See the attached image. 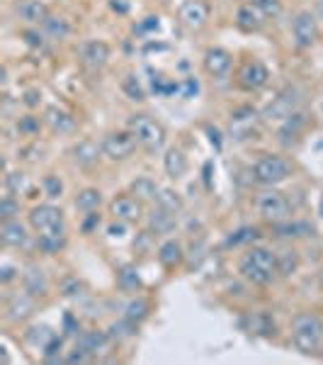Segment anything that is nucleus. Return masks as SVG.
I'll return each mask as SVG.
<instances>
[{"label": "nucleus", "instance_id": "aec40b11", "mask_svg": "<svg viewBox=\"0 0 323 365\" xmlns=\"http://www.w3.org/2000/svg\"><path fill=\"white\" fill-rule=\"evenodd\" d=\"M163 166H166V173L171 178H180L185 171H187V158H185V153L180 149H171L166 153V161H163Z\"/></svg>", "mask_w": 323, "mask_h": 365}, {"label": "nucleus", "instance_id": "1a4fd4ad", "mask_svg": "<svg viewBox=\"0 0 323 365\" xmlns=\"http://www.w3.org/2000/svg\"><path fill=\"white\" fill-rule=\"evenodd\" d=\"M110 210L124 224H134L144 217V205L139 198H131V195H117V198L110 203Z\"/></svg>", "mask_w": 323, "mask_h": 365}, {"label": "nucleus", "instance_id": "4be33fe9", "mask_svg": "<svg viewBox=\"0 0 323 365\" xmlns=\"http://www.w3.org/2000/svg\"><path fill=\"white\" fill-rule=\"evenodd\" d=\"M156 203H158V207L168 210V212H173V214L183 210V198H180L176 190H171V188H158Z\"/></svg>", "mask_w": 323, "mask_h": 365}, {"label": "nucleus", "instance_id": "4468645a", "mask_svg": "<svg viewBox=\"0 0 323 365\" xmlns=\"http://www.w3.org/2000/svg\"><path fill=\"white\" fill-rule=\"evenodd\" d=\"M265 15L253 3H246L236 10V25L243 32H261L265 27Z\"/></svg>", "mask_w": 323, "mask_h": 365}, {"label": "nucleus", "instance_id": "5701e85b", "mask_svg": "<svg viewBox=\"0 0 323 365\" xmlns=\"http://www.w3.org/2000/svg\"><path fill=\"white\" fill-rule=\"evenodd\" d=\"M296 268H299V253H296L294 248H284V251L277 253V273L279 275L289 278Z\"/></svg>", "mask_w": 323, "mask_h": 365}, {"label": "nucleus", "instance_id": "9b49d317", "mask_svg": "<svg viewBox=\"0 0 323 365\" xmlns=\"http://www.w3.org/2000/svg\"><path fill=\"white\" fill-rule=\"evenodd\" d=\"M234 68V56L221 46H214L204 54V71L214 78H226Z\"/></svg>", "mask_w": 323, "mask_h": 365}, {"label": "nucleus", "instance_id": "bb28decb", "mask_svg": "<svg viewBox=\"0 0 323 365\" xmlns=\"http://www.w3.org/2000/svg\"><path fill=\"white\" fill-rule=\"evenodd\" d=\"M44 30L49 32L54 39H63V37H68V32H71V25H68L66 18H56V15H49V18L44 20Z\"/></svg>", "mask_w": 323, "mask_h": 365}, {"label": "nucleus", "instance_id": "4c0bfd02", "mask_svg": "<svg viewBox=\"0 0 323 365\" xmlns=\"http://www.w3.org/2000/svg\"><path fill=\"white\" fill-rule=\"evenodd\" d=\"M258 234H261V231H258L256 226H243V229H238L236 234L229 239V246H238V243H248V241L258 239Z\"/></svg>", "mask_w": 323, "mask_h": 365}, {"label": "nucleus", "instance_id": "dca6fc26", "mask_svg": "<svg viewBox=\"0 0 323 365\" xmlns=\"http://www.w3.org/2000/svg\"><path fill=\"white\" fill-rule=\"evenodd\" d=\"M0 241L5 246H22L27 241V226L20 219H3V226H0Z\"/></svg>", "mask_w": 323, "mask_h": 365}, {"label": "nucleus", "instance_id": "c85d7f7f", "mask_svg": "<svg viewBox=\"0 0 323 365\" xmlns=\"http://www.w3.org/2000/svg\"><path fill=\"white\" fill-rule=\"evenodd\" d=\"M148 302L146 300H141V297H136V300H131L129 305H126V309H124V319H129V321H141V319H146L148 316Z\"/></svg>", "mask_w": 323, "mask_h": 365}, {"label": "nucleus", "instance_id": "ea45409f", "mask_svg": "<svg viewBox=\"0 0 323 365\" xmlns=\"http://www.w3.org/2000/svg\"><path fill=\"white\" fill-rule=\"evenodd\" d=\"M44 193H46V198H51V200H56V198H61V193H63V183L59 181L56 176H46L44 178Z\"/></svg>", "mask_w": 323, "mask_h": 365}, {"label": "nucleus", "instance_id": "7c9ffc66", "mask_svg": "<svg viewBox=\"0 0 323 365\" xmlns=\"http://www.w3.org/2000/svg\"><path fill=\"white\" fill-rule=\"evenodd\" d=\"M5 185H8V190L13 195H22L27 193L29 188V178L25 176V173H8V176H5Z\"/></svg>", "mask_w": 323, "mask_h": 365}, {"label": "nucleus", "instance_id": "58836bf2", "mask_svg": "<svg viewBox=\"0 0 323 365\" xmlns=\"http://www.w3.org/2000/svg\"><path fill=\"white\" fill-rule=\"evenodd\" d=\"M18 212H20V203L13 195H5L3 203H0V217H3V219H13Z\"/></svg>", "mask_w": 323, "mask_h": 365}, {"label": "nucleus", "instance_id": "e433bc0d", "mask_svg": "<svg viewBox=\"0 0 323 365\" xmlns=\"http://www.w3.org/2000/svg\"><path fill=\"white\" fill-rule=\"evenodd\" d=\"M151 226L156 231H171V226H173V212H168V210H158V214H153V219H151Z\"/></svg>", "mask_w": 323, "mask_h": 365}, {"label": "nucleus", "instance_id": "79ce46f5", "mask_svg": "<svg viewBox=\"0 0 323 365\" xmlns=\"http://www.w3.org/2000/svg\"><path fill=\"white\" fill-rule=\"evenodd\" d=\"M95 226H100V214L88 212V219L83 222V231H86V234H90V231H93Z\"/></svg>", "mask_w": 323, "mask_h": 365}, {"label": "nucleus", "instance_id": "37998d69", "mask_svg": "<svg viewBox=\"0 0 323 365\" xmlns=\"http://www.w3.org/2000/svg\"><path fill=\"white\" fill-rule=\"evenodd\" d=\"M3 275H0V280L3 283H10V280H15V275H18V271H15L13 266H3V271H0Z\"/></svg>", "mask_w": 323, "mask_h": 365}, {"label": "nucleus", "instance_id": "a878e982", "mask_svg": "<svg viewBox=\"0 0 323 365\" xmlns=\"http://www.w3.org/2000/svg\"><path fill=\"white\" fill-rule=\"evenodd\" d=\"M25 288L29 295H46V278L39 268H29V273L25 275Z\"/></svg>", "mask_w": 323, "mask_h": 365}, {"label": "nucleus", "instance_id": "0eeeda50", "mask_svg": "<svg viewBox=\"0 0 323 365\" xmlns=\"http://www.w3.org/2000/svg\"><path fill=\"white\" fill-rule=\"evenodd\" d=\"M100 146H103V153L107 158H112V161H124V158H129L131 153L136 151V146H139V139H136L131 129H126V132H110Z\"/></svg>", "mask_w": 323, "mask_h": 365}, {"label": "nucleus", "instance_id": "f3484780", "mask_svg": "<svg viewBox=\"0 0 323 365\" xmlns=\"http://www.w3.org/2000/svg\"><path fill=\"white\" fill-rule=\"evenodd\" d=\"M15 10H18L20 18L29 25L44 23V20L49 18V10H46V5L41 3V0H20V3L15 5Z\"/></svg>", "mask_w": 323, "mask_h": 365}, {"label": "nucleus", "instance_id": "c03bdc74", "mask_svg": "<svg viewBox=\"0 0 323 365\" xmlns=\"http://www.w3.org/2000/svg\"><path fill=\"white\" fill-rule=\"evenodd\" d=\"M319 214L323 217V198H321V203H319Z\"/></svg>", "mask_w": 323, "mask_h": 365}, {"label": "nucleus", "instance_id": "423d86ee", "mask_svg": "<svg viewBox=\"0 0 323 365\" xmlns=\"http://www.w3.org/2000/svg\"><path fill=\"white\" fill-rule=\"evenodd\" d=\"M29 224L37 234H66L63 212L54 205H37L29 212Z\"/></svg>", "mask_w": 323, "mask_h": 365}, {"label": "nucleus", "instance_id": "72a5a7b5", "mask_svg": "<svg viewBox=\"0 0 323 365\" xmlns=\"http://www.w3.org/2000/svg\"><path fill=\"white\" fill-rule=\"evenodd\" d=\"M18 129H20V134H25V136H37L41 129V122H39V117H34V115H25V117H20V122H18Z\"/></svg>", "mask_w": 323, "mask_h": 365}, {"label": "nucleus", "instance_id": "393cba45", "mask_svg": "<svg viewBox=\"0 0 323 365\" xmlns=\"http://www.w3.org/2000/svg\"><path fill=\"white\" fill-rule=\"evenodd\" d=\"M100 205H103V195H100V190H95V188H86L76 198V207L83 210V212H95Z\"/></svg>", "mask_w": 323, "mask_h": 365}, {"label": "nucleus", "instance_id": "473e14b6", "mask_svg": "<svg viewBox=\"0 0 323 365\" xmlns=\"http://www.w3.org/2000/svg\"><path fill=\"white\" fill-rule=\"evenodd\" d=\"M66 243V234H39V248L46 253H56Z\"/></svg>", "mask_w": 323, "mask_h": 365}, {"label": "nucleus", "instance_id": "6ab92c4d", "mask_svg": "<svg viewBox=\"0 0 323 365\" xmlns=\"http://www.w3.org/2000/svg\"><path fill=\"white\" fill-rule=\"evenodd\" d=\"M100 151H103V146L93 144V141H78V144L73 146V158H76L81 166H95L100 158Z\"/></svg>", "mask_w": 323, "mask_h": 365}, {"label": "nucleus", "instance_id": "7ed1b4c3", "mask_svg": "<svg viewBox=\"0 0 323 365\" xmlns=\"http://www.w3.org/2000/svg\"><path fill=\"white\" fill-rule=\"evenodd\" d=\"M129 129L139 139V146H144L151 153L161 151L163 144H166V129H163V124L158 120L148 117V115H131Z\"/></svg>", "mask_w": 323, "mask_h": 365}, {"label": "nucleus", "instance_id": "2f4dec72", "mask_svg": "<svg viewBox=\"0 0 323 365\" xmlns=\"http://www.w3.org/2000/svg\"><path fill=\"white\" fill-rule=\"evenodd\" d=\"M134 193L139 195V200H156L158 188L151 178H139V181H134Z\"/></svg>", "mask_w": 323, "mask_h": 365}, {"label": "nucleus", "instance_id": "9d476101", "mask_svg": "<svg viewBox=\"0 0 323 365\" xmlns=\"http://www.w3.org/2000/svg\"><path fill=\"white\" fill-rule=\"evenodd\" d=\"M180 23L190 30H202L209 20V5L204 0H185L180 5Z\"/></svg>", "mask_w": 323, "mask_h": 365}, {"label": "nucleus", "instance_id": "f704fd0d", "mask_svg": "<svg viewBox=\"0 0 323 365\" xmlns=\"http://www.w3.org/2000/svg\"><path fill=\"white\" fill-rule=\"evenodd\" d=\"M141 285V280H139V275H136V271L131 266H124L119 271V288H124V290H136Z\"/></svg>", "mask_w": 323, "mask_h": 365}, {"label": "nucleus", "instance_id": "6e6552de", "mask_svg": "<svg viewBox=\"0 0 323 365\" xmlns=\"http://www.w3.org/2000/svg\"><path fill=\"white\" fill-rule=\"evenodd\" d=\"M292 34L299 49H309V46L316 44L319 39V25H316V18L309 13V10H301L292 23Z\"/></svg>", "mask_w": 323, "mask_h": 365}, {"label": "nucleus", "instance_id": "39448f33", "mask_svg": "<svg viewBox=\"0 0 323 365\" xmlns=\"http://www.w3.org/2000/svg\"><path fill=\"white\" fill-rule=\"evenodd\" d=\"M253 176H256L258 183L263 185H277V183H284L289 176H292V163L282 156H268L258 158V163L253 166Z\"/></svg>", "mask_w": 323, "mask_h": 365}, {"label": "nucleus", "instance_id": "cd10ccee", "mask_svg": "<svg viewBox=\"0 0 323 365\" xmlns=\"http://www.w3.org/2000/svg\"><path fill=\"white\" fill-rule=\"evenodd\" d=\"M107 334H103V331H88V334L81 336V346L86 348L88 353H98L103 351L105 346H107Z\"/></svg>", "mask_w": 323, "mask_h": 365}, {"label": "nucleus", "instance_id": "b1692460", "mask_svg": "<svg viewBox=\"0 0 323 365\" xmlns=\"http://www.w3.org/2000/svg\"><path fill=\"white\" fill-rule=\"evenodd\" d=\"M46 124H49L54 132H68V129H73V117L59 108H49L46 110Z\"/></svg>", "mask_w": 323, "mask_h": 365}, {"label": "nucleus", "instance_id": "2eb2a0df", "mask_svg": "<svg viewBox=\"0 0 323 365\" xmlns=\"http://www.w3.org/2000/svg\"><path fill=\"white\" fill-rule=\"evenodd\" d=\"M296 91H284L279 95L277 100H275L272 105L268 108V113H265V117L268 120H275V122H284L287 117H292L294 115V108H296Z\"/></svg>", "mask_w": 323, "mask_h": 365}, {"label": "nucleus", "instance_id": "ddd939ff", "mask_svg": "<svg viewBox=\"0 0 323 365\" xmlns=\"http://www.w3.org/2000/svg\"><path fill=\"white\" fill-rule=\"evenodd\" d=\"M81 59L90 71H100V68H105V63L110 61V44L107 41H100V39L88 41V44L81 49Z\"/></svg>", "mask_w": 323, "mask_h": 365}, {"label": "nucleus", "instance_id": "412c9836", "mask_svg": "<svg viewBox=\"0 0 323 365\" xmlns=\"http://www.w3.org/2000/svg\"><path fill=\"white\" fill-rule=\"evenodd\" d=\"M256 122H258V113H253L251 108H243L231 117V132H234V134H246Z\"/></svg>", "mask_w": 323, "mask_h": 365}, {"label": "nucleus", "instance_id": "c756f323", "mask_svg": "<svg viewBox=\"0 0 323 365\" xmlns=\"http://www.w3.org/2000/svg\"><path fill=\"white\" fill-rule=\"evenodd\" d=\"M10 319L18 321V319H27V316L32 314V300L27 297V295H20V297L13 300V305H10Z\"/></svg>", "mask_w": 323, "mask_h": 365}, {"label": "nucleus", "instance_id": "c9c22d12", "mask_svg": "<svg viewBox=\"0 0 323 365\" xmlns=\"http://www.w3.org/2000/svg\"><path fill=\"white\" fill-rule=\"evenodd\" d=\"M265 18H277L279 10H282V0H251Z\"/></svg>", "mask_w": 323, "mask_h": 365}, {"label": "nucleus", "instance_id": "a19ab883", "mask_svg": "<svg viewBox=\"0 0 323 365\" xmlns=\"http://www.w3.org/2000/svg\"><path fill=\"white\" fill-rule=\"evenodd\" d=\"M136 78L134 76H129L126 78V83H124V91L131 95V100H144V91H141V86L139 83H134Z\"/></svg>", "mask_w": 323, "mask_h": 365}, {"label": "nucleus", "instance_id": "a211bd4d", "mask_svg": "<svg viewBox=\"0 0 323 365\" xmlns=\"http://www.w3.org/2000/svg\"><path fill=\"white\" fill-rule=\"evenodd\" d=\"M185 258V251H183V243L178 239H168L161 243V248H158V261H161V266L166 268H176L183 263Z\"/></svg>", "mask_w": 323, "mask_h": 365}, {"label": "nucleus", "instance_id": "f03ea898", "mask_svg": "<svg viewBox=\"0 0 323 365\" xmlns=\"http://www.w3.org/2000/svg\"><path fill=\"white\" fill-rule=\"evenodd\" d=\"M292 343L299 353H319L323 346V319L314 312H301L292 319Z\"/></svg>", "mask_w": 323, "mask_h": 365}, {"label": "nucleus", "instance_id": "f8f14e48", "mask_svg": "<svg viewBox=\"0 0 323 365\" xmlns=\"http://www.w3.org/2000/svg\"><path fill=\"white\" fill-rule=\"evenodd\" d=\"M268 81H270V71L261 61H248L241 68V73H238V83L246 91H261L263 86H268Z\"/></svg>", "mask_w": 323, "mask_h": 365}, {"label": "nucleus", "instance_id": "20e7f679", "mask_svg": "<svg viewBox=\"0 0 323 365\" xmlns=\"http://www.w3.org/2000/svg\"><path fill=\"white\" fill-rule=\"evenodd\" d=\"M256 210L263 219L272 222V224H282L292 217V207H289V200L284 198L279 190H263L256 198Z\"/></svg>", "mask_w": 323, "mask_h": 365}, {"label": "nucleus", "instance_id": "f257e3e1", "mask_svg": "<svg viewBox=\"0 0 323 365\" xmlns=\"http://www.w3.org/2000/svg\"><path fill=\"white\" fill-rule=\"evenodd\" d=\"M238 273L253 285H270L277 275V253L263 246H253L238 263Z\"/></svg>", "mask_w": 323, "mask_h": 365}]
</instances>
